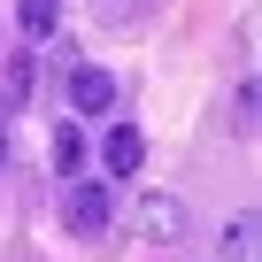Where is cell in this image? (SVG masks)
I'll return each mask as SVG.
<instances>
[{
	"instance_id": "1",
	"label": "cell",
	"mask_w": 262,
	"mask_h": 262,
	"mask_svg": "<svg viewBox=\"0 0 262 262\" xmlns=\"http://www.w3.org/2000/svg\"><path fill=\"white\" fill-rule=\"evenodd\" d=\"M62 216H70V231H77V239H100V231L116 224V193H108L100 178H70V201H62Z\"/></svg>"
},
{
	"instance_id": "2",
	"label": "cell",
	"mask_w": 262,
	"mask_h": 262,
	"mask_svg": "<svg viewBox=\"0 0 262 262\" xmlns=\"http://www.w3.org/2000/svg\"><path fill=\"white\" fill-rule=\"evenodd\" d=\"M131 231H139V239H185V201L178 193H139V201H131Z\"/></svg>"
},
{
	"instance_id": "3",
	"label": "cell",
	"mask_w": 262,
	"mask_h": 262,
	"mask_svg": "<svg viewBox=\"0 0 262 262\" xmlns=\"http://www.w3.org/2000/svg\"><path fill=\"white\" fill-rule=\"evenodd\" d=\"M70 108H77V116H108V108H116V77H108L100 62H77V70H70Z\"/></svg>"
},
{
	"instance_id": "4",
	"label": "cell",
	"mask_w": 262,
	"mask_h": 262,
	"mask_svg": "<svg viewBox=\"0 0 262 262\" xmlns=\"http://www.w3.org/2000/svg\"><path fill=\"white\" fill-rule=\"evenodd\" d=\"M100 162H108V178H139V162H147V139L131 123H108V139H100Z\"/></svg>"
},
{
	"instance_id": "5",
	"label": "cell",
	"mask_w": 262,
	"mask_h": 262,
	"mask_svg": "<svg viewBox=\"0 0 262 262\" xmlns=\"http://www.w3.org/2000/svg\"><path fill=\"white\" fill-rule=\"evenodd\" d=\"M254 239H262V224H254V208H239L231 231L216 239V254H224V262H254Z\"/></svg>"
},
{
	"instance_id": "6",
	"label": "cell",
	"mask_w": 262,
	"mask_h": 262,
	"mask_svg": "<svg viewBox=\"0 0 262 262\" xmlns=\"http://www.w3.org/2000/svg\"><path fill=\"white\" fill-rule=\"evenodd\" d=\"M16 16H24V31H31V39H54V24H62V0H16Z\"/></svg>"
},
{
	"instance_id": "7",
	"label": "cell",
	"mask_w": 262,
	"mask_h": 262,
	"mask_svg": "<svg viewBox=\"0 0 262 262\" xmlns=\"http://www.w3.org/2000/svg\"><path fill=\"white\" fill-rule=\"evenodd\" d=\"M54 170H62V178H85V131H77V123L54 131Z\"/></svg>"
},
{
	"instance_id": "8",
	"label": "cell",
	"mask_w": 262,
	"mask_h": 262,
	"mask_svg": "<svg viewBox=\"0 0 262 262\" xmlns=\"http://www.w3.org/2000/svg\"><path fill=\"white\" fill-rule=\"evenodd\" d=\"M31 93H39V62H31V54H8V100L24 108Z\"/></svg>"
},
{
	"instance_id": "9",
	"label": "cell",
	"mask_w": 262,
	"mask_h": 262,
	"mask_svg": "<svg viewBox=\"0 0 262 262\" xmlns=\"http://www.w3.org/2000/svg\"><path fill=\"white\" fill-rule=\"evenodd\" d=\"M231 131H239V139H254V85L231 93Z\"/></svg>"
},
{
	"instance_id": "10",
	"label": "cell",
	"mask_w": 262,
	"mask_h": 262,
	"mask_svg": "<svg viewBox=\"0 0 262 262\" xmlns=\"http://www.w3.org/2000/svg\"><path fill=\"white\" fill-rule=\"evenodd\" d=\"M0 162H8V116H0Z\"/></svg>"
}]
</instances>
